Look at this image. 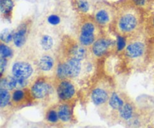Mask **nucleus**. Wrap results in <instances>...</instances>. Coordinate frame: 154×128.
<instances>
[{"label": "nucleus", "mask_w": 154, "mask_h": 128, "mask_svg": "<svg viewBox=\"0 0 154 128\" xmlns=\"http://www.w3.org/2000/svg\"><path fill=\"white\" fill-rule=\"evenodd\" d=\"M141 23L142 17L139 8L132 5L123 6L116 11L113 25L118 36L129 38L135 36L139 32Z\"/></svg>", "instance_id": "f257e3e1"}, {"label": "nucleus", "mask_w": 154, "mask_h": 128, "mask_svg": "<svg viewBox=\"0 0 154 128\" xmlns=\"http://www.w3.org/2000/svg\"><path fill=\"white\" fill-rule=\"evenodd\" d=\"M100 29L94 18L84 16L78 23L77 31L78 41L84 47L89 48L102 36Z\"/></svg>", "instance_id": "f03ea898"}, {"label": "nucleus", "mask_w": 154, "mask_h": 128, "mask_svg": "<svg viewBox=\"0 0 154 128\" xmlns=\"http://www.w3.org/2000/svg\"><path fill=\"white\" fill-rule=\"evenodd\" d=\"M113 91L111 82L108 78L103 77L98 80L92 88L90 93L92 102L96 106H103L108 103Z\"/></svg>", "instance_id": "7ed1b4c3"}, {"label": "nucleus", "mask_w": 154, "mask_h": 128, "mask_svg": "<svg viewBox=\"0 0 154 128\" xmlns=\"http://www.w3.org/2000/svg\"><path fill=\"white\" fill-rule=\"evenodd\" d=\"M115 14L116 11L112 6L106 3L101 2L96 5L93 17L101 29H105L113 24Z\"/></svg>", "instance_id": "20e7f679"}, {"label": "nucleus", "mask_w": 154, "mask_h": 128, "mask_svg": "<svg viewBox=\"0 0 154 128\" xmlns=\"http://www.w3.org/2000/svg\"><path fill=\"white\" fill-rule=\"evenodd\" d=\"M55 88L56 94L60 102L72 103V101L76 97V87L71 78L57 80Z\"/></svg>", "instance_id": "39448f33"}, {"label": "nucleus", "mask_w": 154, "mask_h": 128, "mask_svg": "<svg viewBox=\"0 0 154 128\" xmlns=\"http://www.w3.org/2000/svg\"><path fill=\"white\" fill-rule=\"evenodd\" d=\"M54 85L51 80L45 77H39L32 84L29 90L35 100H42L49 97L53 93Z\"/></svg>", "instance_id": "423d86ee"}, {"label": "nucleus", "mask_w": 154, "mask_h": 128, "mask_svg": "<svg viewBox=\"0 0 154 128\" xmlns=\"http://www.w3.org/2000/svg\"><path fill=\"white\" fill-rule=\"evenodd\" d=\"M124 56L130 61H138L146 53V45L141 39H134L127 43L123 50Z\"/></svg>", "instance_id": "0eeeda50"}, {"label": "nucleus", "mask_w": 154, "mask_h": 128, "mask_svg": "<svg viewBox=\"0 0 154 128\" xmlns=\"http://www.w3.org/2000/svg\"><path fill=\"white\" fill-rule=\"evenodd\" d=\"M114 48H116V42L114 41L101 36L90 46V51L93 57L101 58Z\"/></svg>", "instance_id": "6e6552de"}, {"label": "nucleus", "mask_w": 154, "mask_h": 128, "mask_svg": "<svg viewBox=\"0 0 154 128\" xmlns=\"http://www.w3.org/2000/svg\"><path fill=\"white\" fill-rule=\"evenodd\" d=\"M35 100L31 94L29 89L26 87L23 89L14 90L11 94V105L14 107H23L31 103Z\"/></svg>", "instance_id": "1a4fd4ad"}, {"label": "nucleus", "mask_w": 154, "mask_h": 128, "mask_svg": "<svg viewBox=\"0 0 154 128\" xmlns=\"http://www.w3.org/2000/svg\"><path fill=\"white\" fill-rule=\"evenodd\" d=\"M11 72L12 75L17 78L28 80L32 75L34 68L29 62L19 60L13 64Z\"/></svg>", "instance_id": "9d476101"}, {"label": "nucleus", "mask_w": 154, "mask_h": 128, "mask_svg": "<svg viewBox=\"0 0 154 128\" xmlns=\"http://www.w3.org/2000/svg\"><path fill=\"white\" fill-rule=\"evenodd\" d=\"M69 47L66 49V57H75L84 60L87 56V48L78 42H69Z\"/></svg>", "instance_id": "9b49d317"}, {"label": "nucleus", "mask_w": 154, "mask_h": 128, "mask_svg": "<svg viewBox=\"0 0 154 128\" xmlns=\"http://www.w3.org/2000/svg\"><path fill=\"white\" fill-rule=\"evenodd\" d=\"M69 78H76L82 72L83 60L75 57H66Z\"/></svg>", "instance_id": "f8f14e48"}, {"label": "nucleus", "mask_w": 154, "mask_h": 128, "mask_svg": "<svg viewBox=\"0 0 154 128\" xmlns=\"http://www.w3.org/2000/svg\"><path fill=\"white\" fill-rule=\"evenodd\" d=\"M119 118L123 121H129L132 120L136 114L135 106L133 102L129 100H126L123 106L117 111Z\"/></svg>", "instance_id": "ddd939ff"}, {"label": "nucleus", "mask_w": 154, "mask_h": 128, "mask_svg": "<svg viewBox=\"0 0 154 128\" xmlns=\"http://www.w3.org/2000/svg\"><path fill=\"white\" fill-rule=\"evenodd\" d=\"M57 109L60 121H61L62 123H69L72 121L73 117L72 103L60 102V104H59L58 106L57 107Z\"/></svg>", "instance_id": "4468645a"}, {"label": "nucleus", "mask_w": 154, "mask_h": 128, "mask_svg": "<svg viewBox=\"0 0 154 128\" xmlns=\"http://www.w3.org/2000/svg\"><path fill=\"white\" fill-rule=\"evenodd\" d=\"M28 36V25L26 23L20 24L17 30L14 32L13 42L17 48H21L24 45Z\"/></svg>", "instance_id": "2eb2a0df"}, {"label": "nucleus", "mask_w": 154, "mask_h": 128, "mask_svg": "<svg viewBox=\"0 0 154 128\" xmlns=\"http://www.w3.org/2000/svg\"><path fill=\"white\" fill-rule=\"evenodd\" d=\"M38 67L41 72L45 73L51 72L55 67V62L54 58L48 54H44L39 58L38 62Z\"/></svg>", "instance_id": "dca6fc26"}, {"label": "nucleus", "mask_w": 154, "mask_h": 128, "mask_svg": "<svg viewBox=\"0 0 154 128\" xmlns=\"http://www.w3.org/2000/svg\"><path fill=\"white\" fill-rule=\"evenodd\" d=\"M126 100V96H123L121 94H119L118 93L114 90L112 94L110 96V99L108 102V105L110 108L115 111H118L120 109L123 104L125 103Z\"/></svg>", "instance_id": "f3484780"}, {"label": "nucleus", "mask_w": 154, "mask_h": 128, "mask_svg": "<svg viewBox=\"0 0 154 128\" xmlns=\"http://www.w3.org/2000/svg\"><path fill=\"white\" fill-rule=\"evenodd\" d=\"M56 78L57 80H63L69 78L68 66L66 59L60 60L56 66Z\"/></svg>", "instance_id": "a211bd4d"}, {"label": "nucleus", "mask_w": 154, "mask_h": 128, "mask_svg": "<svg viewBox=\"0 0 154 128\" xmlns=\"http://www.w3.org/2000/svg\"><path fill=\"white\" fill-rule=\"evenodd\" d=\"M0 108L4 109L8 105H11V95L9 90L5 88H0Z\"/></svg>", "instance_id": "6ab92c4d"}, {"label": "nucleus", "mask_w": 154, "mask_h": 128, "mask_svg": "<svg viewBox=\"0 0 154 128\" xmlns=\"http://www.w3.org/2000/svg\"><path fill=\"white\" fill-rule=\"evenodd\" d=\"M0 7H1L2 14L4 16H5L6 17L11 16L14 8L13 0H1Z\"/></svg>", "instance_id": "aec40b11"}, {"label": "nucleus", "mask_w": 154, "mask_h": 128, "mask_svg": "<svg viewBox=\"0 0 154 128\" xmlns=\"http://www.w3.org/2000/svg\"><path fill=\"white\" fill-rule=\"evenodd\" d=\"M75 6L77 10L83 14L90 11V3L88 0H75Z\"/></svg>", "instance_id": "412c9836"}, {"label": "nucleus", "mask_w": 154, "mask_h": 128, "mask_svg": "<svg viewBox=\"0 0 154 128\" xmlns=\"http://www.w3.org/2000/svg\"><path fill=\"white\" fill-rule=\"evenodd\" d=\"M45 118L48 122L51 123H57L60 121L58 112H57V108H51L47 111L45 114Z\"/></svg>", "instance_id": "4be33fe9"}, {"label": "nucleus", "mask_w": 154, "mask_h": 128, "mask_svg": "<svg viewBox=\"0 0 154 128\" xmlns=\"http://www.w3.org/2000/svg\"><path fill=\"white\" fill-rule=\"evenodd\" d=\"M40 45L42 49L45 51H49L54 46V39L49 35H45L41 39Z\"/></svg>", "instance_id": "5701e85b"}, {"label": "nucleus", "mask_w": 154, "mask_h": 128, "mask_svg": "<svg viewBox=\"0 0 154 128\" xmlns=\"http://www.w3.org/2000/svg\"><path fill=\"white\" fill-rule=\"evenodd\" d=\"M14 34V31H11L9 29H5V30H2L0 34V39H1V42L3 43L8 44L13 41Z\"/></svg>", "instance_id": "b1692460"}, {"label": "nucleus", "mask_w": 154, "mask_h": 128, "mask_svg": "<svg viewBox=\"0 0 154 128\" xmlns=\"http://www.w3.org/2000/svg\"><path fill=\"white\" fill-rule=\"evenodd\" d=\"M0 55L5 58H11L13 57V50L8 46L5 43L2 42L0 45Z\"/></svg>", "instance_id": "393cba45"}, {"label": "nucleus", "mask_w": 154, "mask_h": 128, "mask_svg": "<svg viewBox=\"0 0 154 128\" xmlns=\"http://www.w3.org/2000/svg\"><path fill=\"white\" fill-rule=\"evenodd\" d=\"M126 39L127 38L123 37V36H118L116 42V48L118 51H121L125 49L126 45H127V42H126Z\"/></svg>", "instance_id": "a878e982"}, {"label": "nucleus", "mask_w": 154, "mask_h": 128, "mask_svg": "<svg viewBox=\"0 0 154 128\" xmlns=\"http://www.w3.org/2000/svg\"><path fill=\"white\" fill-rule=\"evenodd\" d=\"M48 21L52 25H57L60 23V17L57 14H51L48 16Z\"/></svg>", "instance_id": "bb28decb"}, {"label": "nucleus", "mask_w": 154, "mask_h": 128, "mask_svg": "<svg viewBox=\"0 0 154 128\" xmlns=\"http://www.w3.org/2000/svg\"><path fill=\"white\" fill-rule=\"evenodd\" d=\"M8 60V59L5 58V57H0V69H1V75H2V76H3V73H4V71H5V69L6 66H7Z\"/></svg>", "instance_id": "cd10ccee"}, {"label": "nucleus", "mask_w": 154, "mask_h": 128, "mask_svg": "<svg viewBox=\"0 0 154 128\" xmlns=\"http://www.w3.org/2000/svg\"><path fill=\"white\" fill-rule=\"evenodd\" d=\"M132 4L135 6L138 7V8L141 7H144L147 5V0H132Z\"/></svg>", "instance_id": "c85d7f7f"}, {"label": "nucleus", "mask_w": 154, "mask_h": 128, "mask_svg": "<svg viewBox=\"0 0 154 128\" xmlns=\"http://www.w3.org/2000/svg\"><path fill=\"white\" fill-rule=\"evenodd\" d=\"M152 23H153V27H154V17L153 18V20H152Z\"/></svg>", "instance_id": "c756f323"}]
</instances>
